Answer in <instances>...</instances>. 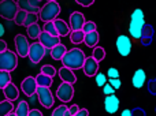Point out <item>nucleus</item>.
Instances as JSON below:
<instances>
[{"instance_id":"nucleus-48","label":"nucleus","mask_w":156,"mask_h":116,"mask_svg":"<svg viewBox=\"0 0 156 116\" xmlns=\"http://www.w3.org/2000/svg\"><path fill=\"white\" fill-rule=\"evenodd\" d=\"M122 116H132V111H130V109H125V111L122 112Z\"/></svg>"},{"instance_id":"nucleus-5","label":"nucleus","mask_w":156,"mask_h":116,"mask_svg":"<svg viewBox=\"0 0 156 116\" xmlns=\"http://www.w3.org/2000/svg\"><path fill=\"white\" fill-rule=\"evenodd\" d=\"M18 10L19 8L15 0H0V16L5 21H14Z\"/></svg>"},{"instance_id":"nucleus-23","label":"nucleus","mask_w":156,"mask_h":116,"mask_svg":"<svg viewBox=\"0 0 156 116\" xmlns=\"http://www.w3.org/2000/svg\"><path fill=\"white\" fill-rule=\"evenodd\" d=\"M99 38H100V36H99V33H97V30L85 33L83 44H85L86 46H89V48H93V46H96L97 44H99Z\"/></svg>"},{"instance_id":"nucleus-17","label":"nucleus","mask_w":156,"mask_h":116,"mask_svg":"<svg viewBox=\"0 0 156 116\" xmlns=\"http://www.w3.org/2000/svg\"><path fill=\"white\" fill-rule=\"evenodd\" d=\"M38 3L37 0H16L18 8L25 10L26 12H38Z\"/></svg>"},{"instance_id":"nucleus-43","label":"nucleus","mask_w":156,"mask_h":116,"mask_svg":"<svg viewBox=\"0 0 156 116\" xmlns=\"http://www.w3.org/2000/svg\"><path fill=\"white\" fill-rule=\"evenodd\" d=\"M78 109H80V107L77 105V104H74V105H71L70 108H69V116H76Z\"/></svg>"},{"instance_id":"nucleus-19","label":"nucleus","mask_w":156,"mask_h":116,"mask_svg":"<svg viewBox=\"0 0 156 116\" xmlns=\"http://www.w3.org/2000/svg\"><path fill=\"white\" fill-rule=\"evenodd\" d=\"M3 93H4V97L10 101H14L19 97V89L12 84V82L7 84L4 87H3Z\"/></svg>"},{"instance_id":"nucleus-10","label":"nucleus","mask_w":156,"mask_h":116,"mask_svg":"<svg viewBox=\"0 0 156 116\" xmlns=\"http://www.w3.org/2000/svg\"><path fill=\"white\" fill-rule=\"evenodd\" d=\"M14 43H15L16 55H18L19 57H27V53H29V46H30L27 38L25 37L23 34H16Z\"/></svg>"},{"instance_id":"nucleus-33","label":"nucleus","mask_w":156,"mask_h":116,"mask_svg":"<svg viewBox=\"0 0 156 116\" xmlns=\"http://www.w3.org/2000/svg\"><path fill=\"white\" fill-rule=\"evenodd\" d=\"M40 73H43V74H45V75H49V77H52V78H54V77L58 74V70L54 67V66H51V64H44L43 67H41Z\"/></svg>"},{"instance_id":"nucleus-31","label":"nucleus","mask_w":156,"mask_h":116,"mask_svg":"<svg viewBox=\"0 0 156 116\" xmlns=\"http://www.w3.org/2000/svg\"><path fill=\"white\" fill-rule=\"evenodd\" d=\"M26 11L25 10H21L19 8L18 11H16L15 16H14V22H15V25H18V26H23V22H25V18H26Z\"/></svg>"},{"instance_id":"nucleus-2","label":"nucleus","mask_w":156,"mask_h":116,"mask_svg":"<svg viewBox=\"0 0 156 116\" xmlns=\"http://www.w3.org/2000/svg\"><path fill=\"white\" fill-rule=\"evenodd\" d=\"M144 23H145V19H144L143 10H140V8L134 10L132 12V16H130V25H129V33L133 38L140 40Z\"/></svg>"},{"instance_id":"nucleus-21","label":"nucleus","mask_w":156,"mask_h":116,"mask_svg":"<svg viewBox=\"0 0 156 116\" xmlns=\"http://www.w3.org/2000/svg\"><path fill=\"white\" fill-rule=\"evenodd\" d=\"M152 36H154V27L151 25L144 23L143 30H141V37H140L143 45H149L152 43Z\"/></svg>"},{"instance_id":"nucleus-15","label":"nucleus","mask_w":156,"mask_h":116,"mask_svg":"<svg viewBox=\"0 0 156 116\" xmlns=\"http://www.w3.org/2000/svg\"><path fill=\"white\" fill-rule=\"evenodd\" d=\"M85 16H83L82 12L80 11H74V12L70 14V29L71 30H80L82 29L83 23H85Z\"/></svg>"},{"instance_id":"nucleus-27","label":"nucleus","mask_w":156,"mask_h":116,"mask_svg":"<svg viewBox=\"0 0 156 116\" xmlns=\"http://www.w3.org/2000/svg\"><path fill=\"white\" fill-rule=\"evenodd\" d=\"M34 78H36V82H37L38 86H47V87H51L52 86V79H54L52 77L40 73L37 77H34Z\"/></svg>"},{"instance_id":"nucleus-30","label":"nucleus","mask_w":156,"mask_h":116,"mask_svg":"<svg viewBox=\"0 0 156 116\" xmlns=\"http://www.w3.org/2000/svg\"><path fill=\"white\" fill-rule=\"evenodd\" d=\"M10 82H11V73L10 71L0 70V89H3Z\"/></svg>"},{"instance_id":"nucleus-41","label":"nucleus","mask_w":156,"mask_h":116,"mask_svg":"<svg viewBox=\"0 0 156 116\" xmlns=\"http://www.w3.org/2000/svg\"><path fill=\"white\" fill-rule=\"evenodd\" d=\"M148 90L151 94H156V78L155 79H151L148 84Z\"/></svg>"},{"instance_id":"nucleus-36","label":"nucleus","mask_w":156,"mask_h":116,"mask_svg":"<svg viewBox=\"0 0 156 116\" xmlns=\"http://www.w3.org/2000/svg\"><path fill=\"white\" fill-rule=\"evenodd\" d=\"M94 81H96V85H97V86H99V87H103L105 84H107V75L97 71L96 75H94Z\"/></svg>"},{"instance_id":"nucleus-25","label":"nucleus","mask_w":156,"mask_h":116,"mask_svg":"<svg viewBox=\"0 0 156 116\" xmlns=\"http://www.w3.org/2000/svg\"><path fill=\"white\" fill-rule=\"evenodd\" d=\"M29 114V103L25 100H21L16 105V108H14V115L16 116H27Z\"/></svg>"},{"instance_id":"nucleus-22","label":"nucleus","mask_w":156,"mask_h":116,"mask_svg":"<svg viewBox=\"0 0 156 116\" xmlns=\"http://www.w3.org/2000/svg\"><path fill=\"white\" fill-rule=\"evenodd\" d=\"M66 52H67V48H66V45H63L62 43L56 44L54 48L49 49V55H51V57L54 60H62V57L65 56Z\"/></svg>"},{"instance_id":"nucleus-14","label":"nucleus","mask_w":156,"mask_h":116,"mask_svg":"<svg viewBox=\"0 0 156 116\" xmlns=\"http://www.w3.org/2000/svg\"><path fill=\"white\" fill-rule=\"evenodd\" d=\"M119 104H121V101H119V98L115 96V93H114V94H107L105 96L104 108H105V111H107L108 114H115V112L119 109Z\"/></svg>"},{"instance_id":"nucleus-39","label":"nucleus","mask_w":156,"mask_h":116,"mask_svg":"<svg viewBox=\"0 0 156 116\" xmlns=\"http://www.w3.org/2000/svg\"><path fill=\"white\" fill-rule=\"evenodd\" d=\"M103 93H104L105 96H107V94H114V93H115V89L111 86L110 82H107V84L103 86Z\"/></svg>"},{"instance_id":"nucleus-34","label":"nucleus","mask_w":156,"mask_h":116,"mask_svg":"<svg viewBox=\"0 0 156 116\" xmlns=\"http://www.w3.org/2000/svg\"><path fill=\"white\" fill-rule=\"evenodd\" d=\"M43 30L52 36H58V32H56V27H55V23L54 21H48V22H44V26H43Z\"/></svg>"},{"instance_id":"nucleus-4","label":"nucleus","mask_w":156,"mask_h":116,"mask_svg":"<svg viewBox=\"0 0 156 116\" xmlns=\"http://www.w3.org/2000/svg\"><path fill=\"white\" fill-rule=\"evenodd\" d=\"M16 67H18V55H16V52L8 51V49L0 52V70L12 73Z\"/></svg>"},{"instance_id":"nucleus-11","label":"nucleus","mask_w":156,"mask_h":116,"mask_svg":"<svg viewBox=\"0 0 156 116\" xmlns=\"http://www.w3.org/2000/svg\"><path fill=\"white\" fill-rule=\"evenodd\" d=\"M37 40H38V43H40L45 49L54 48L56 44L60 43V37H59V36H52V34H49V33L44 32V30H41V33H40V36H38Z\"/></svg>"},{"instance_id":"nucleus-38","label":"nucleus","mask_w":156,"mask_h":116,"mask_svg":"<svg viewBox=\"0 0 156 116\" xmlns=\"http://www.w3.org/2000/svg\"><path fill=\"white\" fill-rule=\"evenodd\" d=\"M107 77L108 78H119V71L115 67H110L107 70Z\"/></svg>"},{"instance_id":"nucleus-42","label":"nucleus","mask_w":156,"mask_h":116,"mask_svg":"<svg viewBox=\"0 0 156 116\" xmlns=\"http://www.w3.org/2000/svg\"><path fill=\"white\" fill-rule=\"evenodd\" d=\"M76 3L77 4H80V5H82V7H90L92 4L94 3V0H76Z\"/></svg>"},{"instance_id":"nucleus-47","label":"nucleus","mask_w":156,"mask_h":116,"mask_svg":"<svg viewBox=\"0 0 156 116\" xmlns=\"http://www.w3.org/2000/svg\"><path fill=\"white\" fill-rule=\"evenodd\" d=\"M4 33H5V27H4V25L3 23H0V38L4 36Z\"/></svg>"},{"instance_id":"nucleus-29","label":"nucleus","mask_w":156,"mask_h":116,"mask_svg":"<svg viewBox=\"0 0 156 116\" xmlns=\"http://www.w3.org/2000/svg\"><path fill=\"white\" fill-rule=\"evenodd\" d=\"M92 57L97 62H101L105 57V49L103 46H93V51H92Z\"/></svg>"},{"instance_id":"nucleus-12","label":"nucleus","mask_w":156,"mask_h":116,"mask_svg":"<svg viewBox=\"0 0 156 116\" xmlns=\"http://www.w3.org/2000/svg\"><path fill=\"white\" fill-rule=\"evenodd\" d=\"M37 82H36L34 77H26V78L22 81L21 84V90L25 96L30 97V96L36 94V90H37Z\"/></svg>"},{"instance_id":"nucleus-20","label":"nucleus","mask_w":156,"mask_h":116,"mask_svg":"<svg viewBox=\"0 0 156 116\" xmlns=\"http://www.w3.org/2000/svg\"><path fill=\"white\" fill-rule=\"evenodd\" d=\"M145 81H147V74H145V71H144L143 68H138V70L134 73L133 78H132L133 86H134L136 89H141V87L144 86V84H145Z\"/></svg>"},{"instance_id":"nucleus-37","label":"nucleus","mask_w":156,"mask_h":116,"mask_svg":"<svg viewBox=\"0 0 156 116\" xmlns=\"http://www.w3.org/2000/svg\"><path fill=\"white\" fill-rule=\"evenodd\" d=\"M82 30H83V33H89V32H93V30H97V26L94 22L85 21V23H83V26H82Z\"/></svg>"},{"instance_id":"nucleus-9","label":"nucleus","mask_w":156,"mask_h":116,"mask_svg":"<svg viewBox=\"0 0 156 116\" xmlns=\"http://www.w3.org/2000/svg\"><path fill=\"white\" fill-rule=\"evenodd\" d=\"M115 45H116V49H118L119 55H121V56H123V57L129 56L130 52H132L133 44H132V40H130L129 36H125V34L118 36Z\"/></svg>"},{"instance_id":"nucleus-45","label":"nucleus","mask_w":156,"mask_h":116,"mask_svg":"<svg viewBox=\"0 0 156 116\" xmlns=\"http://www.w3.org/2000/svg\"><path fill=\"white\" fill-rule=\"evenodd\" d=\"M88 115H89V111H88V109H85V108L81 109V108H80L76 116H88Z\"/></svg>"},{"instance_id":"nucleus-35","label":"nucleus","mask_w":156,"mask_h":116,"mask_svg":"<svg viewBox=\"0 0 156 116\" xmlns=\"http://www.w3.org/2000/svg\"><path fill=\"white\" fill-rule=\"evenodd\" d=\"M52 116H69V107L59 105L52 111Z\"/></svg>"},{"instance_id":"nucleus-7","label":"nucleus","mask_w":156,"mask_h":116,"mask_svg":"<svg viewBox=\"0 0 156 116\" xmlns=\"http://www.w3.org/2000/svg\"><path fill=\"white\" fill-rule=\"evenodd\" d=\"M45 53H47V49L37 41V43L30 44L27 57L30 59V62H32L33 64H38V63L43 60V57L45 56Z\"/></svg>"},{"instance_id":"nucleus-16","label":"nucleus","mask_w":156,"mask_h":116,"mask_svg":"<svg viewBox=\"0 0 156 116\" xmlns=\"http://www.w3.org/2000/svg\"><path fill=\"white\" fill-rule=\"evenodd\" d=\"M58 74H59L62 82H67V84H71V85H74L77 82V77H76V74H74V70L66 67V66H63L62 68H59Z\"/></svg>"},{"instance_id":"nucleus-44","label":"nucleus","mask_w":156,"mask_h":116,"mask_svg":"<svg viewBox=\"0 0 156 116\" xmlns=\"http://www.w3.org/2000/svg\"><path fill=\"white\" fill-rule=\"evenodd\" d=\"M27 116H43V112L38 111V109H29Z\"/></svg>"},{"instance_id":"nucleus-50","label":"nucleus","mask_w":156,"mask_h":116,"mask_svg":"<svg viewBox=\"0 0 156 116\" xmlns=\"http://www.w3.org/2000/svg\"><path fill=\"white\" fill-rule=\"evenodd\" d=\"M37 2H43V0H37Z\"/></svg>"},{"instance_id":"nucleus-49","label":"nucleus","mask_w":156,"mask_h":116,"mask_svg":"<svg viewBox=\"0 0 156 116\" xmlns=\"http://www.w3.org/2000/svg\"><path fill=\"white\" fill-rule=\"evenodd\" d=\"M47 2H58V0H47Z\"/></svg>"},{"instance_id":"nucleus-32","label":"nucleus","mask_w":156,"mask_h":116,"mask_svg":"<svg viewBox=\"0 0 156 116\" xmlns=\"http://www.w3.org/2000/svg\"><path fill=\"white\" fill-rule=\"evenodd\" d=\"M37 21H38V12H27L26 18H25V22H23V26L27 27L29 25L36 23Z\"/></svg>"},{"instance_id":"nucleus-18","label":"nucleus","mask_w":156,"mask_h":116,"mask_svg":"<svg viewBox=\"0 0 156 116\" xmlns=\"http://www.w3.org/2000/svg\"><path fill=\"white\" fill-rule=\"evenodd\" d=\"M54 23H55V27H56V32L59 37H66V36L70 34V32H71L70 25L66 21L56 18V19H54Z\"/></svg>"},{"instance_id":"nucleus-8","label":"nucleus","mask_w":156,"mask_h":116,"mask_svg":"<svg viewBox=\"0 0 156 116\" xmlns=\"http://www.w3.org/2000/svg\"><path fill=\"white\" fill-rule=\"evenodd\" d=\"M56 97L62 103H70L74 97V86L67 82H62L56 89Z\"/></svg>"},{"instance_id":"nucleus-46","label":"nucleus","mask_w":156,"mask_h":116,"mask_svg":"<svg viewBox=\"0 0 156 116\" xmlns=\"http://www.w3.org/2000/svg\"><path fill=\"white\" fill-rule=\"evenodd\" d=\"M5 49H7V43L4 40H0V52L5 51Z\"/></svg>"},{"instance_id":"nucleus-6","label":"nucleus","mask_w":156,"mask_h":116,"mask_svg":"<svg viewBox=\"0 0 156 116\" xmlns=\"http://www.w3.org/2000/svg\"><path fill=\"white\" fill-rule=\"evenodd\" d=\"M36 94H37V100L41 105L45 109H49L54 107L55 104V97L52 94L51 89L47 86H37V90H36Z\"/></svg>"},{"instance_id":"nucleus-28","label":"nucleus","mask_w":156,"mask_h":116,"mask_svg":"<svg viewBox=\"0 0 156 116\" xmlns=\"http://www.w3.org/2000/svg\"><path fill=\"white\" fill-rule=\"evenodd\" d=\"M69 36H70V41L73 44H81V43H83V38H85V33H83L82 29H80V30H71Z\"/></svg>"},{"instance_id":"nucleus-3","label":"nucleus","mask_w":156,"mask_h":116,"mask_svg":"<svg viewBox=\"0 0 156 116\" xmlns=\"http://www.w3.org/2000/svg\"><path fill=\"white\" fill-rule=\"evenodd\" d=\"M60 14V5L58 2H47L43 7L38 10V19L43 22L54 21Z\"/></svg>"},{"instance_id":"nucleus-1","label":"nucleus","mask_w":156,"mask_h":116,"mask_svg":"<svg viewBox=\"0 0 156 116\" xmlns=\"http://www.w3.org/2000/svg\"><path fill=\"white\" fill-rule=\"evenodd\" d=\"M85 59H86V56H85L82 49L73 48V49L66 52L65 56L62 57L60 62L63 63V66L71 68V70H80V68H82Z\"/></svg>"},{"instance_id":"nucleus-13","label":"nucleus","mask_w":156,"mask_h":116,"mask_svg":"<svg viewBox=\"0 0 156 116\" xmlns=\"http://www.w3.org/2000/svg\"><path fill=\"white\" fill-rule=\"evenodd\" d=\"M82 71L85 73L86 77H94L96 73L99 71V62L94 60L92 56L86 57L85 62H83V66H82Z\"/></svg>"},{"instance_id":"nucleus-40","label":"nucleus","mask_w":156,"mask_h":116,"mask_svg":"<svg viewBox=\"0 0 156 116\" xmlns=\"http://www.w3.org/2000/svg\"><path fill=\"white\" fill-rule=\"evenodd\" d=\"M108 82H110L111 86H112L115 90H118L119 87H121V85H122L121 84V79H119V78H110V81H108Z\"/></svg>"},{"instance_id":"nucleus-24","label":"nucleus","mask_w":156,"mask_h":116,"mask_svg":"<svg viewBox=\"0 0 156 116\" xmlns=\"http://www.w3.org/2000/svg\"><path fill=\"white\" fill-rule=\"evenodd\" d=\"M7 115H14V104L12 101L5 98L4 101H0V116Z\"/></svg>"},{"instance_id":"nucleus-26","label":"nucleus","mask_w":156,"mask_h":116,"mask_svg":"<svg viewBox=\"0 0 156 116\" xmlns=\"http://www.w3.org/2000/svg\"><path fill=\"white\" fill-rule=\"evenodd\" d=\"M41 27L38 26V23L36 22V23H32V25H29V26L26 27V33H27V37L29 38H32V40H37L38 38V36H40V33H41Z\"/></svg>"}]
</instances>
